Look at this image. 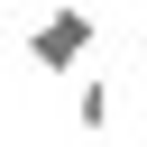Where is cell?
<instances>
[{"instance_id":"cell-3","label":"cell","mask_w":147,"mask_h":147,"mask_svg":"<svg viewBox=\"0 0 147 147\" xmlns=\"http://www.w3.org/2000/svg\"><path fill=\"white\" fill-rule=\"evenodd\" d=\"M138 55H147V28H138Z\"/></svg>"},{"instance_id":"cell-1","label":"cell","mask_w":147,"mask_h":147,"mask_svg":"<svg viewBox=\"0 0 147 147\" xmlns=\"http://www.w3.org/2000/svg\"><path fill=\"white\" fill-rule=\"evenodd\" d=\"M92 37H101L92 9H46V18L28 28V64H37V74H74V64L92 55Z\"/></svg>"},{"instance_id":"cell-2","label":"cell","mask_w":147,"mask_h":147,"mask_svg":"<svg viewBox=\"0 0 147 147\" xmlns=\"http://www.w3.org/2000/svg\"><path fill=\"white\" fill-rule=\"evenodd\" d=\"M74 119L83 129H110V74H83L74 83Z\"/></svg>"}]
</instances>
